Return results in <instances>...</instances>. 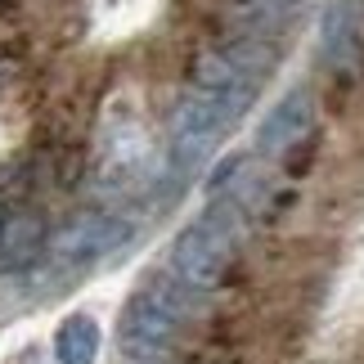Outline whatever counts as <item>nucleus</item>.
Segmentation results:
<instances>
[{
  "label": "nucleus",
  "mask_w": 364,
  "mask_h": 364,
  "mask_svg": "<svg viewBox=\"0 0 364 364\" xmlns=\"http://www.w3.org/2000/svg\"><path fill=\"white\" fill-rule=\"evenodd\" d=\"M239 113L243 108L234 100H225V95H216V90L185 95L171 113V162H176V171H185V176L203 171L212 162L216 144L225 139V126Z\"/></svg>",
  "instance_id": "nucleus-1"
},
{
  "label": "nucleus",
  "mask_w": 364,
  "mask_h": 364,
  "mask_svg": "<svg viewBox=\"0 0 364 364\" xmlns=\"http://www.w3.org/2000/svg\"><path fill=\"white\" fill-rule=\"evenodd\" d=\"M234 239H239V225L225 216V207H212L203 220H193L176 234L171 243V274L185 279L193 292L216 288L230 270L234 257Z\"/></svg>",
  "instance_id": "nucleus-2"
},
{
  "label": "nucleus",
  "mask_w": 364,
  "mask_h": 364,
  "mask_svg": "<svg viewBox=\"0 0 364 364\" xmlns=\"http://www.w3.org/2000/svg\"><path fill=\"white\" fill-rule=\"evenodd\" d=\"M180 311H171L162 297H153L149 288H139L122 311V351L135 355V360H162L166 346L176 342L180 333Z\"/></svg>",
  "instance_id": "nucleus-3"
},
{
  "label": "nucleus",
  "mask_w": 364,
  "mask_h": 364,
  "mask_svg": "<svg viewBox=\"0 0 364 364\" xmlns=\"http://www.w3.org/2000/svg\"><path fill=\"white\" fill-rule=\"evenodd\" d=\"M126 239H131V220H122L113 212H81L68 225H59V234L50 239V252L63 265H81V261H95L104 252L122 247Z\"/></svg>",
  "instance_id": "nucleus-4"
},
{
  "label": "nucleus",
  "mask_w": 364,
  "mask_h": 364,
  "mask_svg": "<svg viewBox=\"0 0 364 364\" xmlns=\"http://www.w3.org/2000/svg\"><path fill=\"white\" fill-rule=\"evenodd\" d=\"M311 122H315L311 95H306V90H288L284 100L265 113V122L257 126V153H284V149H292L306 131H311Z\"/></svg>",
  "instance_id": "nucleus-5"
},
{
  "label": "nucleus",
  "mask_w": 364,
  "mask_h": 364,
  "mask_svg": "<svg viewBox=\"0 0 364 364\" xmlns=\"http://www.w3.org/2000/svg\"><path fill=\"white\" fill-rule=\"evenodd\" d=\"M324 54L333 68H355L360 59V27L346 0H333L324 14Z\"/></svg>",
  "instance_id": "nucleus-6"
},
{
  "label": "nucleus",
  "mask_w": 364,
  "mask_h": 364,
  "mask_svg": "<svg viewBox=\"0 0 364 364\" xmlns=\"http://www.w3.org/2000/svg\"><path fill=\"white\" fill-rule=\"evenodd\" d=\"M41 247H46V225H41V216H32V212L5 216V225H0V261L5 265H27V261L41 257Z\"/></svg>",
  "instance_id": "nucleus-7"
},
{
  "label": "nucleus",
  "mask_w": 364,
  "mask_h": 364,
  "mask_svg": "<svg viewBox=\"0 0 364 364\" xmlns=\"http://www.w3.org/2000/svg\"><path fill=\"white\" fill-rule=\"evenodd\" d=\"M100 355V324L90 315H68L54 333V360L59 364H95Z\"/></svg>",
  "instance_id": "nucleus-8"
},
{
  "label": "nucleus",
  "mask_w": 364,
  "mask_h": 364,
  "mask_svg": "<svg viewBox=\"0 0 364 364\" xmlns=\"http://www.w3.org/2000/svg\"><path fill=\"white\" fill-rule=\"evenodd\" d=\"M252 5H261V9H288V5H297V0H252Z\"/></svg>",
  "instance_id": "nucleus-9"
},
{
  "label": "nucleus",
  "mask_w": 364,
  "mask_h": 364,
  "mask_svg": "<svg viewBox=\"0 0 364 364\" xmlns=\"http://www.w3.org/2000/svg\"><path fill=\"white\" fill-rule=\"evenodd\" d=\"M0 225H5V212H0Z\"/></svg>",
  "instance_id": "nucleus-10"
}]
</instances>
